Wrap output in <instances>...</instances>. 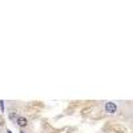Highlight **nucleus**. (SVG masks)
Returning a JSON list of instances; mask_svg holds the SVG:
<instances>
[{
	"instance_id": "obj_2",
	"label": "nucleus",
	"mask_w": 133,
	"mask_h": 133,
	"mask_svg": "<svg viewBox=\"0 0 133 133\" xmlns=\"http://www.w3.org/2000/svg\"><path fill=\"white\" fill-rule=\"evenodd\" d=\"M16 123H17V125H19V127H21V128H24V127H27V125H28V121H27V118H25V117H17Z\"/></svg>"
},
{
	"instance_id": "obj_1",
	"label": "nucleus",
	"mask_w": 133,
	"mask_h": 133,
	"mask_svg": "<svg viewBox=\"0 0 133 133\" xmlns=\"http://www.w3.org/2000/svg\"><path fill=\"white\" fill-rule=\"evenodd\" d=\"M104 109H105L107 113H116L117 112V105L112 101H108V103H105Z\"/></svg>"
},
{
	"instance_id": "obj_3",
	"label": "nucleus",
	"mask_w": 133,
	"mask_h": 133,
	"mask_svg": "<svg viewBox=\"0 0 133 133\" xmlns=\"http://www.w3.org/2000/svg\"><path fill=\"white\" fill-rule=\"evenodd\" d=\"M21 133H24V132H21Z\"/></svg>"
}]
</instances>
